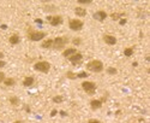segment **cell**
Here are the masks:
<instances>
[{
	"label": "cell",
	"mask_w": 150,
	"mask_h": 123,
	"mask_svg": "<svg viewBox=\"0 0 150 123\" xmlns=\"http://www.w3.org/2000/svg\"><path fill=\"white\" fill-rule=\"evenodd\" d=\"M3 58H4V53L0 52V59H3Z\"/></svg>",
	"instance_id": "obj_35"
},
{
	"label": "cell",
	"mask_w": 150,
	"mask_h": 123,
	"mask_svg": "<svg viewBox=\"0 0 150 123\" xmlns=\"http://www.w3.org/2000/svg\"><path fill=\"white\" fill-rule=\"evenodd\" d=\"M74 53H77V50L76 49H66L64 52H63V56L65 58H70L71 56H73Z\"/></svg>",
	"instance_id": "obj_14"
},
{
	"label": "cell",
	"mask_w": 150,
	"mask_h": 123,
	"mask_svg": "<svg viewBox=\"0 0 150 123\" xmlns=\"http://www.w3.org/2000/svg\"><path fill=\"white\" fill-rule=\"evenodd\" d=\"M67 42H69V39L66 36H58L53 40V47L55 50H61L64 49V46H66Z\"/></svg>",
	"instance_id": "obj_4"
},
{
	"label": "cell",
	"mask_w": 150,
	"mask_h": 123,
	"mask_svg": "<svg viewBox=\"0 0 150 123\" xmlns=\"http://www.w3.org/2000/svg\"><path fill=\"white\" fill-rule=\"evenodd\" d=\"M125 15L126 13H124V12H113V13H111V18L113 20H118V19H121V17Z\"/></svg>",
	"instance_id": "obj_16"
},
{
	"label": "cell",
	"mask_w": 150,
	"mask_h": 123,
	"mask_svg": "<svg viewBox=\"0 0 150 123\" xmlns=\"http://www.w3.org/2000/svg\"><path fill=\"white\" fill-rule=\"evenodd\" d=\"M69 60L71 62V63H72L74 66H78V65H80L82 60H83V54L79 53V52H77V53H74L73 56H71V57L69 58Z\"/></svg>",
	"instance_id": "obj_8"
},
{
	"label": "cell",
	"mask_w": 150,
	"mask_h": 123,
	"mask_svg": "<svg viewBox=\"0 0 150 123\" xmlns=\"http://www.w3.org/2000/svg\"><path fill=\"white\" fill-rule=\"evenodd\" d=\"M105 99H93L90 101V107L93 110H99V109L102 107V104H103Z\"/></svg>",
	"instance_id": "obj_9"
},
{
	"label": "cell",
	"mask_w": 150,
	"mask_h": 123,
	"mask_svg": "<svg viewBox=\"0 0 150 123\" xmlns=\"http://www.w3.org/2000/svg\"><path fill=\"white\" fill-rule=\"evenodd\" d=\"M58 8H55V6H45L43 8V10H46V11H55Z\"/></svg>",
	"instance_id": "obj_27"
},
{
	"label": "cell",
	"mask_w": 150,
	"mask_h": 123,
	"mask_svg": "<svg viewBox=\"0 0 150 123\" xmlns=\"http://www.w3.org/2000/svg\"><path fill=\"white\" fill-rule=\"evenodd\" d=\"M10 104L11 105H13V106H18L19 105V98H17V97H10Z\"/></svg>",
	"instance_id": "obj_19"
},
{
	"label": "cell",
	"mask_w": 150,
	"mask_h": 123,
	"mask_svg": "<svg viewBox=\"0 0 150 123\" xmlns=\"http://www.w3.org/2000/svg\"><path fill=\"white\" fill-rule=\"evenodd\" d=\"M41 47H42V49H51V47H53V40L52 39L45 40L41 44Z\"/></svg>",
	"instance_id": "obj_17"
},
{
	"label": "cell",
	"mask_w": 150,
	"mask_h": 123,
	"mask_svg": "<svg viewBox=\"0 0 150 123\" xmlns=\"http://www.w3.org/2000/svg\"><path fill=\"white\" fill-rule=\"evenodd\" d=\"M83 25H84V23H83V20H80V19H69V28L71 30L78 31L83 28Z\"/></svg>",
	"instance_id": "obj_6"
},
{
	"label": "cell",
	"mask_w": 150,
	"mask_h": 123,
	"mask_svg": "<svg viewBox=\"0 0 150 123\" xmlns=\"http://www.w3.org/2000/svg\"><path fill=\"white\" fill-rule=\"evenodd\" d=\"M86 69L89 71H93V72H101L103 70V63H102L101 60H91L89 63L86 64Z\"/></svg>",
	"instance_id": "obj_1"
},
{
	"label": "cell",
	"mask_w": 150,
	"mask_h": 123,
	"mask_svg": "<svg viewBox=\"0 0 150 123\" xmlns=\"http://www.w3.org/2000/svg\"><path fill=\"white\" fill-rule=\"evenodd\" d=\"M93 17H94V19H96V20H100V22H103V20L108 17V15L105 12V11H96L93 15Z\"/></svg>",
	"instance_id": "obj_10"
},
{
	"label": "cell",
	"mask_w": 150,
	"mask_h": 123,
	"mask_svg": "<svg viewBox=\"0 0 150 123\" xmlns=\"http://www.w3.org/2000/svg\"><path fill=\"white\" fill-rule=\"evenodd\" d=\"M57 112H58L57 110H52V112H51V116H52V117H53V116H55V115H57Z\"/></svg>",
	"instance_id": "obj_32"
},
{
	"label": "cell",
	"mask_w": 150,
	"mask_h": 123,
	"mask_svg": "<svg viewBox=\"0 0 150 123\" xmlns=\"http://www.w3.org/2000/svg\"><path fill=\"white\" fill-rule=\"evenodd\" d=\"M72 44H73L74 46H79V45L82 44V40H80L79 38H76V39H73V40H72Z\"/></svg>",
	"instance_id": "obj_25"
},
{
	"label": "cell",
	"mask_w": 150,
	"mask_h": 123,
	"mask_svg": "<svg viewBox=\"0 0 150 123\" xmlns=\"http://www.w3.org/2000/svg\"><path fill=\"white\" fill-rule=\"evenodd\" d=\"M66 77L67 79H71V80H74V79H77V74H74L72 71H67L66 72Z\"/></svg>",
	"instance_id": "obj_22"
},
{
	"label": "cell",
	"mask_w": 150,
	"mask_h": 123,
	"mask_svg": "<svg viewBox=\"0 0 150 123\" xmlns=\"http://www.w3.org/2000/svg\"><path fill=\"white\" fill-rule=\"evenodd\" d=\"M4 80H5V74L0 71V82H4Z\"/></svg>",
	"instance_id": "obj_28"
},
{
	"label": "cell",
	"mask_w": 150,
	"mask_h": 123,
	"mask_svg": "<svg viewBox=\"0 0 150 123\" xmlns=\"http://www.w3.org/2000/svg\"><path fill=\"white\" fill-rule=\"evenodd\" d=\"M47 19H48L49 24L53 25V27L60 25V24H63V22H64V18L61 16H59V15H57V16H48V17H47Z\"/></svg>",
	"instance_id": "obj_7"
},
{
	"label": "cell",
	"mask_w": 150,
	"mask_h": 123,
	"mask_svg": "<svg viewBox=\"0 0 150 123\" xmlns=\"http://www.w3.org/2000/svg\"><path fill=\"white\" fill-rule=\"evenodd\" d=\"M4 85L9 86V87L15 86V85H16V80L13 79V77H7V79H5V80H4Z\"/></svg>",
	"instance_id": "obj_18"
},
{
	"label": "cell",
	"mask_w": 150,
	"mask_h": 123,
	"mask_svg": "<svg viewBox=\"0 0 150 123\" xmlns=\"http://www.w3.org/2000/svg\"><path fill=\"white\" fill-rule=\"evenodd\" d=\"M85 77H88V74L85 71H80L77 74V79H85Z\"/></svg>",
	"instance_id": "obj_24"
},
{
	"label": "cell",
	"mask_w": 150,
	"mask_h": 123,
	"mask_svg": "<svg viewBox=\"0 0 150 123\" xmlns=\"http://www.w3.org/2000/svg\"><path fill=\"white\" fill-rule=\"evenodd\" d=\"M6 28H7V25H6V24H3V25H1V29H6Z\"/></svg>",
	"instance_id": "obj_34"
},
{
	"label": "cell",
	"mask_w": 150,
	"mask_h": 123,
	"mask_svg": "<svg viewBox=\"0 0 150 123\" xmlns=\"http://www.w3.org/2000/svg\"><path fill=\"white\" fill-rule=\"evenodd\" d=\"M78 4H80V5H89V4H91V0H78Z\"/></svg>",
	"instance_id": "obj_26"
},
{
	"label": "cell",
	"mask_w": 150,
	"mask_h": 123,
	"mask_svg": "<svg viewBox=\"0 0 150 123\" xmlns=\"http://www.w3.org/2000/svg\"><path fill=\"white\" fill-rule=\"evenodd\" d=\"M34 82H35V79H34L32 76H26L24 80H23V86L25 87H30L34 85Z\"/></svg>",
	"instance_id": "obj_13"
},
{
	"label": "cell",
	"mask_w": 150,
	"mask_h": 123,
	"mask_svg": "<svg viewBox=\"0 0 150 123\" xmlns=\"http://www.w3.org/2000/svg\"><path fill=\"white\" fill-rule=\"evenodd\" d=\"M45 36H46L45 31H36L32 28H29V30H28V38L31 41H40V40H42Z\"/></svg>",
	"instance_id": "obj_3"
},
{
	"label": "cell",
	"mask_w": 150,
	"mask_h": 123,
	"mask_svg": "<svg viewBox=\"0 0 150 123\" xmlns=\"http://www.w3.org/2000/svg\"><path fill=\"white\" fill-rule=\"evenodd\" d=\"M126 22H127L126 18H122V19H120V24H121V25H125V24H126Z\"/></svg>",
	"instance_id": "obj_29"
},
{
	"label": "cell",
	"mask_w": 150,
	"mask_h": 123,
	"mask_svg": "<svg viewBox=\"0 0 150 123\" xmlns=\"http://www.w3.org/2000/svg\"><path fill=\"white\" fill-rule=\"evenodd\" d=\"M82 88H83V91L86 94L93 95V94H95V91H96V83L95 82H90V81H85L82 83Z\"/></svg>",
	"instance_id": "obj_5"
},
{
	"label": "cell",
	"mask_w": 150,
	"mask_h": 123,
	"mask_svg": "<svg viewBox=\"0 0 150 123\" xmlns=\"http://www.w3.org/2000/svg\"><path fill=\"white\" fill-rule=\"evenodd\" d=\"M64 101V97H61V95H55V97H53V102H55V104H60V102Z\"/></svg>",
	"instance_id": "obj_21"
},
{
	"label": "cell",
	"mask_w": 150,
	"mask_h": 123,
	"mask_svg": "<svg viewBox=\"0 0 150 123\" xmlns=\"http://www.w3.org/2000/svg\"><path fill=\"white\" fill-rule=\"evenodd\" d=\"M13 123H23V122H22V121H15Z\"/></svg>",
	"instance_id": "obj_36"
},
{
	"label": "cell",
	"mask_w": 150,
	"mask_h": 123,
	"mask_svg": "<svg viewBox=\"0 0 150 123\" xmlns=\"http://www.w3.org/2000/svg\"><path fill=\"white\" fill-rule=\"evenodd\" d=\"M60 115L63 116V117H64V116H67V113H66L65 111H60Z\"/></svg>",
	"instance_id": "obj_33"
},
{
	"label": "cell",
	"mask_w": 150,
	"mask_h": 123,
	"mask_svg": "<svg viewBox=\"0 0 150 123\" xmlns=\"http://www.w3.org/2000/svg\"><path fill=\"white\" fill-rule=\"evenodd\" d=\"M103 41L109 46H113V45L117 44V39H115V36L111 35V34H106V35H103Z\"/></svg>",
	"instance_id": "obj_11"
},
{
	"label": "cell",
	"mask_w": 150,
	"mask_h": 123,
	"mask_svg": "<svg viewBox=\"0 0 150 123\" xmlns=\"http://www.w3.org/2000/svg\"><path fill=\"white\" fill-rule=\"evenodd\" d=\"M5 65H6L5 62H4V60H0V68H4Z\"/></svg>",
	"instance_id": "obj_31"
},
{
	"label": "cell",
	"mask_w": 150,
	"mask_h": 123,
	"mask_svg": "<svg viewBox=\"0 0 150 123\" xmlns=\"http://www.w3.org/2000/svg\"><path fill=\"white\" fill-rule=\"evenodd\" d=\"M132 54H133V49H132V47H127V49L124 50V56H126V57H131Z\"/></svg>",
	"instance_id": "obj_20"
},
{
	"label": "cell",
	"mask_w": 150,
	"mask_h": 123,
	"mask_svg": "<svg viewBox=\"0 0 150 123\" xmlns=\"http://www.w3.org/2000/svg\"><path fill=\"white\" fill-rule=\"evenodd\" d=\"M88 123H101L99 120H90L89 122H88Z\"/></svg>",
	"instance_id": "obj_30"
},
{
	"label": "cell",
	"mask_w": 150,
	"mask_h": 123,
	"mask_svg": "<svg viewBox=\"0 0 150 123\" xmlns=\"http://www.w3.org/2000/svg\"><path fill=\"white\" fill-rule=\"evenodd\" d=\"M74 13H76L78 17H84L86 15V10L84 8H76L74 9Z\"/></svg>",
	"instance_id": "obj_15"
},
{
	"label": "cell",
	"mask_w": 150,
	"mask_h": 123,
	"mask_svg": "<svg viewBox=\"0 0 150 123\" xmlns=\"http://www.w3.org/2000/svg\"><path fill=\"white\" fill-rule=\"evenodd\" d=\"M19 41H20V38H19L18 34H12V35L10 36V39H9V42L11 45H13V46L19 44Z\"/></svg>",
	"instance_id": "obj_12"
},
{
	"label": "cell",
	"mask_w": 150,
	"mask_h": 123,
	"mask_svg": "<svg viewBox=\"0 0 150 123\" xmlns=\"http://www.w3.org/2000/svg\"><path fill=\"white\" fill-rule=\"evenodd\" d=\"M117 72H118V70L115 69V68H108V69H107V74L108 75H117Z\"/></svg>",
	"instance_id": "obj_23"
},
{
	"label": "cell",
	"mask_w": 150,
	"mask_h": 123,
	"mask_svg": "<svg viewBox=\"0 0 150 123\" xmlns=\"http://www.w3.org/2000/svg\"><path fill=\"white\" fill-rule=\"evenodd\" d=\"M34 69L43 72V74H47L51 70V64L46 60H40V62H36V63L34 64Z\"/></svg>",
	"instance_id": "obj_2"
}]
</instances>
